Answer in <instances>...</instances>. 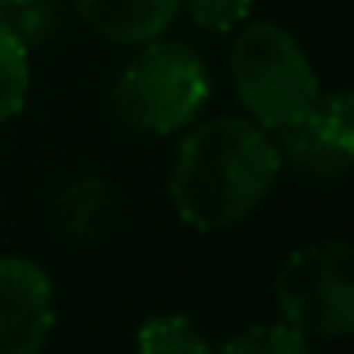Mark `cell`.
<instances>
[{"label":"cell","instance_id":"cell-1","mask_svg":"<svg viewBox=\"0 0 354 354\" xmlns=\"http://www.w3.org/2000/svg\"><path fill=\"white\" fill-rule=\"evenodd\" d=\"M282 160L252 118H209L187 133L171 168L176 214L198 232H221L259 209Z\"/></svg>","mask_w":354,"mask_h":354},{"label":"cell","instance_id":"cell-8","mask_svg":"<svg viewBox=\"0 0 354 354\" xmlns=\"http://www.w3.org/2000/svg\"><path fill=\"white\" fill-rule=\"evenodd\" d=\"M27 88H31V62H27V42L16 27L0 19V122H8L24 111Z\"/></svg>","mask_w":354,"mask_h":354},{"label":"cell","instance_id":"cell-4","mask_svg":"<svg viewBox=\"0 0 354 354\" xmlns=\"http://www.w3.org/2000/svg\"><path fill=\"white\" fill-rule=\"evenodd\" d=\"M282 324L297 335L343 339L354 331V252L346 240H320L286 259L278 274Z\"/></svg>","mask_w":354,"mask_h":354},{"label":"cell","instance_id":"cell-10","mask_svg":"<svg viewBox=\"0 0 354 354\" xmlns=\"http://www.w3.org/2000/svg\"><path fill=\"white\" fill-rule=\"evenodd\" d=\"M225 354H305L308 339L297 335L290 324H255L240 335L221 343Z\"/></svg>","mask_w":354,"mask_h":354},{"label":"cell","instance_id":"cell-11","mask_svg":"<svg viewBox=\"0 0 354 354\" xmlns=\"http://www.w3.org/2000/svg\"><path fill=\"white\" fill-rule=\"evenodd\" d=\"M179 4H187L191 19L206 31H232L252 12V0H179Z\"/></svg>","mask_w":354,"mask_h":354},{"label":"cell","instance_id":"cell-2","mask_svg":"<svg viewBox=\"0 0 354 354\" xmlns=\"http://www.w3.org/2000/svg\"><path fill=\"white\" fill-rule=\"evenodd\" d=\"M232 88L263 130H286L320 103V80L301 42L278 24H248L232 42Z\"/></svg>","mask_w":354,"mask_h":354},{"label":"cell","instance_id":"cell-7","mask_svg":"<svg viewBox=\"0 0 354 354\" xmlns=\"http://www.w3.org/2000/svg\"><path fill=\"white\" fill-rule=\"evenodd\" d=\"M88 27L95 35L122 46H141L168 31L176 19L179 0H73Z\"/></svg>","mask_w":354,"mask_h":354},{"label":"cell","instance_id":"cell-5","mask_svg":"<svg viewBox=\"0 0 354 354\" xmlns=\"http://www.w3.org/2000/svg\"><path fill=\"white\" fill-rule=\"evenodd\" d=\"M274 141L282 168H293L305 179H339L354 160V100L351 92L320 95L305 118L278 130Z\"/></svg>","mask_w":354,"mask_h":354},{"label":"cell","instance_id":"cell-6","mask_svg":"<svg viewBox=\"0 0 354 354\" xmlns=\"http://www.w3.org/2000/svg\"><path fill=\"white\" fill-rule=\"evenodd\" d=\"M54 328V282L35 259L0 255V354H35Z\"/></svg>","mask_w":354,"mask_h":354},{"label":"cell","instance_id":"cell-3","mask_svg":"<svg viewBox=\"0 0 354 354\" xmlns=\"http://www.w3.org/2000/svg\"><path fill=\"white\" fill-rule=\"evenodd\" d=\"M209 100V73L183 42H153L122 69L115 111L138 133H176Z\"/></svg>","mask_w":354,"mask_h":354},{"label":"cell","instance_id":"cell-9","mask_svg":"<svg viewBox=\"0 0 354 354\" xmlns=\"http://www.w3.org/2000/svg\"><path fill=\"white\" fill-rule=\"evenodd\" d=\"M138 346L149 354H202L206 351V335H202L198 328H194L191 316H153V320L145 324V328L138 331Z\"/></svg>","mask_w":354,"mask_h":354}]
</instances>
